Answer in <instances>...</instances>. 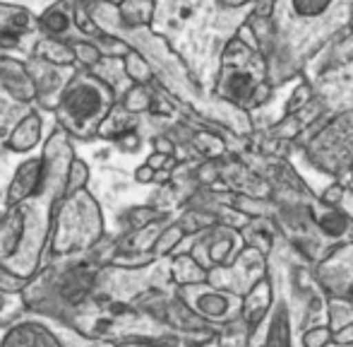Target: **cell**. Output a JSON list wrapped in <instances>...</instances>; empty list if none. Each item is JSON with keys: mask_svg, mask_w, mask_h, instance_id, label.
<instances>
[{"mask_svg": "<svg viewBox=\"0 0 353 347\" xmlns=\"http://www.w3.org/2000/svg\"><path fill=\"white\" fill-rule=\"evenodd\" d=\"M58 116L65 128L87 135L99 128L111 109V89L92 75H79L58 97Z\"/></svg>", "mask_w": 353, "mask_h": 347, "instance_id": "obj_1", "label": "cell"}, {"mask_svg": "<svg viewBox=\"0 0 353 347\" xmlns=\"http://www.w3.org/2000/svg\"><path fill=\"white\" fill-rule=\"evenodd\" d=\"M103 232L101 210L94 203L87 191H77L74 196L65 198L61 205V217H58V232L53 241L56 254H77V251L92 249Z\"/></svg>", "mask_w": 353, "mask_h": 347, "instance_id": "obj_2", "label": "cell"}, {"mask_svg": "<svg viewBox=\"0 0 353 347\" xmlns=\"http://www.w3.org/2000/svg\"><path fill=\"white\" fill-rule=\"evenodd\" d=\"M46 165H48L46 157H32V160L19 165V169L8 188V207L24 200V198L37 196V193H41L48 186L51 174H46Z\"/></svg>", "mask_w": 353, "mask_h": 347, "instance_id": "obj_3", "label": "cell"}, {"mask_svg": "<svg viewBox=\"0 0 353 347\" xmlns=\"http://www.w3.org/2000/svg\"><path fill=\"white\" fill-rule=\"evenodd\" d=\"M0 347H63L61 338L41 321H17L3 335Z\"/></svg>", "mask_w": 353, "mask_h": 347, "instance_id": "obj_4", "label": "cell"}, {"mask_svg": "<svg viewBox=\"0 0 353 347\" xmlns=\"http://www.w3.org/2000/svg\"><path fill=\"white\" fill-rule=\"evenodd\" d=\"M94 280H97V272L89 265L70 268V270L63 272L61 280H58V294H61L68 304H79V301L92 292Z\"/></svg>", "mask_w": 353, "mask_h": 347, "instance_id": "obj_5", "label": "cell"}, {"mask_svg": "<svg viewBox=\"0 0 353 347\" xmlns=\"http://www.w3.org/2000/svg\"><path fill=\"white\" fill-rule=\"evenodd\" d=\"M41 128H43V121L37 111L27 113L22 121L17 123V128L12 131V135L8 138L5 145L10 147L12 152H29L41 142Z\"/></svg>", "mask_w": 353, "mask_h": 347, "instance_id": "obj_6", "label": "cell"}, {"mask_svg": "<svg viewBox=\"0 0 353 347\" xmlns=\"http://www.w3.org/2000/svg\"><path fill=\"white\" fill-rule=\"evenodd\" d=\"M87 178H89V169L82 160H70L68 165V171H65V188H63V198H70L74 196L77 191H84L87 186Z\"/></svg>", "mask_w": 353, "mask_h": 347, "instance_id": "obj_7", "label": "cell"}, {"mask_svg": "<svg viewBox=\"0 0 353 347\" xmlns=\"http://www.w3.org/2000/svg\"><path fill=\"white\" fill-rule=\"evenodd\" d=\"M228 309V299L223 294H207V297H200L197 299V311L210 319H221Z\"/></svg>", "mask_w": 353, "mask_h": 347, "instance_id": "obj_8", "label": "cell"}, {"mask_svg": "<svg viewBox=\"0 0 353 347\" xmlns=\"http://www.w3.org/2000/svg\"><path fill=\"white\" fill-rule=\"evenodd\" d=\"M176 277L181 282H185V285H190V282H202L207 275L195 261L185 256V259H178V263H176Z\"/></svg>", "mask_w": 353, "mask_h": 347, "instance_id": "obj_9", "label": "cell"}, {"mask_svg": "<svg viewBox=\"0 0 353 347\" xmlns=\"http://www.w3.org/2000/svg\"><path fill=\"white\" fill-rule=\"evenodd\" d=\"M39 56L46 58V61H53V63H70L72 61V51L56 41H46V44H39Z\"/></svg>", "mask_w": 353, "mask_h": 347, "instance_id": "obj_10", "label": "cell"}, {"mask_svg": "<svg viewBox=\"0 0 353 347\" xmlns=\"http://www.w3.org/2000/svg\"><path fill=\"white\" fill-rule=\"evenodd\" d=\"M183 239V232L181 227H171V229H166L161 236L157 239V244H154V254L152 256H161V254H168V251H173L178 246V241Z\"/></svg>", "mask_w": 353, "mask_h": 347, "instance_id": "obj_11", "label": "cell"}, {"mask_svg": "<svg viewBox=\"0 0 353 347\" xmlns=\"http://www.w3.org/2000/svg\"><path fill=\"white\" fill-rule=\"evenodd\" d=\"M43 24H46V29H51V32H65L68 27H70V19H68L65 12H61V10H48L46 17H43Z\"/></svg>", "mask_w": 353, "mask_h": 347, "instance_id": "obj_12", "label": "cell"}, {"mask_svg": "<svg viewBox=\"0 0 353 347\" xmlns=\"http://www.w3.org/2000/svg\"><path fill=\"white\" fill-rule=\"evenodd\" d=\"M270 347H288V328H286V314H279L274 321V330H272Z\"/></svg>", "mask_w": 353, "mask_h": 347, "instance_id": "obj_13", "label": "cell"}, {"mask_svg": "<svg viewBox=\"0 0 353 347\" xmlns=\"http://www.w3.org/2000/svg\"><path fill=\"white\" fill-rule=\"evenodd\" d=\"M149 106V97L142 92V89H130L125 97V109L128 111H142V109Z\"/></svg>", "mask_w": 353, "mask_h": 347, "instance_id": "obj_14", "label": "cell"}, {"mask_svg": "<svg viewBox=\"0 0 353 347\" xmlns=\"http://www.w3.org/2000/svg\"><path fill=\"white\" fill-rule=\"evenodd\" d=\"M125 71H128V75L132 77V80H149V71H147V66H144L142 61H137L135 56H128V61H125Z\"/></svg>", "mask_w": 353, "mask_h": 347, "instance_id": "obj_15", "label": "cell"}, {"mask_svg": "<svg viewBox=\"0 0 353 347\" xmlns=\"http://www.w3.org/2000/svg\"><path fill=\"white\" fill-rule=\"evenodd\" d=\"M330 343V330L327 328H312L305 335V347H325Z\"/></svg>", "mask_w": 353, "mask_h": 347, "instance_id": "obj_16", "label": "cell"}, {"mask_svg": "<svg viewBox=\"0 0 353 347\" xmlns=\"http://www.w3.org/2000/svg\"><path fill=\"white\" fill-rule=\"evenodd\" d=\"M154 261V256H137V259H128V256H116L113 259V265H121V268H142L149 265Z\"/></svg>", "mask_w": 353, "mask_h": 347, "instance_id": "obj_17", "label": "cell"}, {"mask_svg": "<svg viewBox=\"0 0 353 347\" xmlns=\"http://www.w3.org/2000/svg\"><path fill=\"white\" fill-rule=\"evenodd\" d=\"M74 56H77L82 63H87V66H92V63H97L99 58H101V56H99L97 48L89 46V44H79V46L74 48Z\"/></svg>", "mask_w": 353, "mask_h": 347, "instance_id": "obj_18", "label": "cell"}, {"mask_svg": "<svg viewBox=\"0 0 353 347\" xmlns=\"http://www.w3.org/2000/svg\"><path fill=\"white\" fill-rule=\"evenodd\" d=\"M130 220H132V225L135 227H144V225H149V222L154 220V212L152 210H132L130 212Z\"/></svg>", "mask_w": 353, "mask_h": 347, "instance_id": "obj_19", "label": "cell"}, {"mask_svg": "<svg viewBox=\"0 0 353 347\" xmlns=\"http://www.w3.org/2000/svg\"><path fill=\"white\" fill-rule=\"evenodd\" d=\"M118 145L123 147V150H135L137 145H140V138H137V133H121V140H118Z\"/></svg>", "mask_w": 353, "mask_h": 347, "instance_id": "obj_20", "label": "cell"}, {"mask_svg": "<svg viewBox=\"0 0 353 347\" xmlns=\"http://www.w3.org/2000/svg\"><path fill=\"white\" fill-rule=\"evenodd\" d=\"M154 169H149L147 165H142L140 169L135 171V178H137V183H149V181H154Z\"/></svg>", "mask_w": 353, "mask_h": 347, "instance_id": "obj_21", "label": "cell"}, {"mask_svg": "<svg viewBox=\"0 0 353 347\" xmlns=\"http://www.w3.org/2000/svg\"><path fill=\"white\" fill-rule=\"evenodd\" d=\"M163 162H166V155H161V152H154V155L149 157L147 167H149V169H154V171H157L159 167H163Z\"/></svg>", "mask_w": 353, "mask_h": 347, "instance_id": "obj_22", "label": "cell"}, {"mask_svg": "<svg viewBox=\"0 0 353 347\" xmlns=\"http://www.w3.org/2000/svg\"><path fill=\"white\" fill-rule=\"evenodd\" d=\"M228 244H219V246H214L212 249V261L214 263H221V259H226V254H228Z\"/></svg>", "mask_w": 353, "mask_h": 347, "instance_id": "obj_23", "label": "cell"}, {"mask_svg": "<svg viewBox=\"0 0 353 347\" xmlns=\"http://www.w3.org/2000/svg\"><path fill=\"white\" fill-rule=\"evenodd\" d=\"M336 340H344V343H349V340H353V326H346L344 333L336 335Z\"/></svg>", "mask_w": 353, "mask_h": 347, "instance_id": "obj_24", "label": "cell"}, {"mask_svg": "<svg viewBox=\"0 0 353 347\" xmlns=\"http://www.w3.org/2000/svg\"><path fill=\"white\" fill-rule=\"evenodd\" d=\"M0 306H3V294H0Z\"/></svg>", "mask_w": 353, "mask_h": 347, "instance_id": "obj_25", "label": "cell"}]
</instances>
